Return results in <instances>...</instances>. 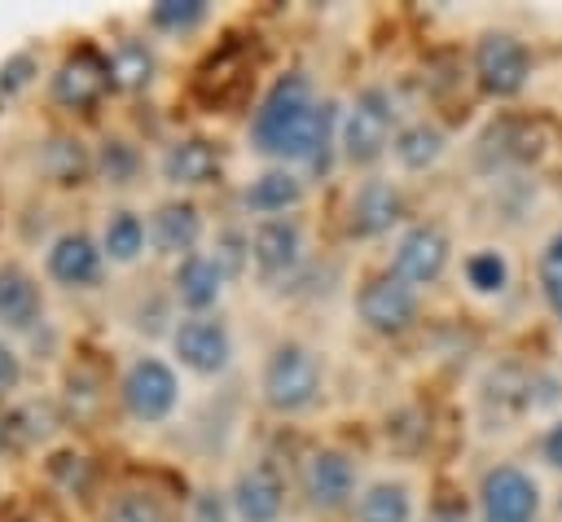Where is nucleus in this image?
<instances>
[{"mask_svg": "<svg viewBox=\"0 0 562 522\" xmlns=\"http://www.w3.org/2000/svg\"><path fill=\"white\" fill-rule=\"evenodd\" d=\"M40 320H44V290H40V281L22 263L4 259L0 263V329L4 333H26Z\"/></svg>", "mask_w": 562, "mask_h": 522, "instance_id": "2eb2a0df", "label": "nucleus"}, {"mask_svg": "<svg viewBox=\"0 0 562 522\" xmlns=\"http://www.w3.org/2000/svg\"><path fill=\"white\" fill-rule=\"evenodd\" d=\"M356 518H360V522H408V518H413L408 487H404V483H373V487L360 496Z\"/></svg>", "mask_w": 562, "mask_h": 522, "instance_id": "b1692460", "label": "nucleus"}, {"mask_svg": "<svg viewBox=\"0 0 562 522\" xmlns=\"http://www.w3.org/2000/svg\"><path fill=\"white\" fill-rule=\"evenodd\" d=\"M448 232L439 224H413L400 241H395V276H404L408 285H430L443 276L448 268Z\"/></svg>", "mask_w": 562, "mask_h": 522, "instance_id": "9b49d317", "label": "nucleus"}, {"mask_svg": "<svg viewBox=\"0 0 562 522\" xmlns=\"http://www.w3.org/2000/svg\"><path fill=\"white\" fill-rule=\"evenodd\" d=\"M44 167H48V175H53V180L70 184V180H79V175L92 167V154H88L79 140L61 136V140H53V145H48V158H44Z\"/></svg>", "mask_w": 562, "mask_h": 522, "instance_id": "cd10ccee", "label": "nucleus"}, {"mask_svg": "<svg viewBox=\"0 0 562 522\" xmlns=\"http://www.w3.org/2000/svg\"><path fill=\"white\" fill-rule=\"evenodd\" d=\"M224 272H237L246 259H250V237H241V232H220V241H215V254H211Z\"/></svg>", "mask_w": 562, "mask_h": 522, "instance_id": "2f4dec72", "label": "nucleus"}, {"mask_svg": "<svg viewBox=\"0 0 562 522\" xmlns=\"http://www.w3.org/2000/svg\"><path fill=\"white\" fill-rule=\"evenodd\" d=\"M228 504H233L237 522H277L285 509V483H281L277 465L259 461V465L241 469L228 491Z\"/></svg>", "mask_w": 562, "mask_h": 522, "instance_id": "f8f14e48", "label": "nucleus"}, {"mask_svg": "<svg viewBox=\"0 0 562 522\" xmlns=\"http://www.w3.org/2000/svg\"><path fill=\"white\" fill-rule=\"evenodd\" d=\"M400 211H404V197L391 180H364L347 206V228L356 237H378L400 219Z\"/></svg>", "mask_w": 562, "mask_h": 522, "instance_id": "f3484780", "label": "nucleus"}, {"mask_svg": "<svg viewBox=\"0 0 562 522\" xmlns=\"http://www.w3.org/2000/svg\"><path fill=\"white\" fill-rule=\"evenodd\" d=\"M105 61H110V83L123 88V92L149 88V83H154V70H158L154 48H149L145 39H119V44L105 53Z\"/></svg>", "mask_w": 562, "mask_h": 522, "instance_id": "4be33fe9", "label": "nucleus"}, {"mask_svg": "<svg viewBox=\"0 0 562 522\" xmlns=\"http://www.w3.org/2000/svg\"><path fill=\"white\" fill-rule=\"evenodd\" d=\"M18 382H22V360H18V351L0 338V395H4V390H13Z\"/></svg>", "mask_w": 562, "mask_h": 522, "instance_id": "72a5a7b5", "label": "nucleus"}, {"mask_svg": "<svg viewBox=\"0 0 562 522\" xmlns=\"http://www.w3.org/2000/svg\"><path fill=\"white\" fill-rule=\"evenodd\" d=\"M92 167H97V175L105 180V184H132V175H136V167H140V154L127 145V140H101V149L92 154Z\"/></svg>", "mask_w": 562, "mask_h": 522, "instance_id": "a878e982", "label": "nucleus"}, {"mask_svg": "<svg viewBox=\"0 0 562 522\" xmlns=\"http://www.w3.org/2000/svg\"><path fill=\"white\" fill-rule=\"evenodd\" d=\"M342 114L334 101H316L312 79L303 70H285L263 92L250 118V145L268 158H299L312 171L329 167V145Z\"/></svg>", "mask_w": 562, "mask_h": 522, "instance_id": "f257e3e1", "label": "nucleus"}, {"mask_svg": "<svg viewBox=\"0 0 562 522\" xmlns=\"http://www.w3.org/2000/svg\"><path fill=\"white\" fill-rule=\"evenodd\" d=\"M259 390H263V404L272 412H303L316 404L321 395V364L307 347L299 342H281L272 347V355L263 360V373H259Z\"/></svg>", "mask_w": 562, "mask_h": 522, "instance_id": "7ed1b4c3", "label": "nucleus"}, {"mask_svg": "<svg viewBox=\"0 0 562 522\" xmlns=\"http://www.w3.org/2000/svg\"><path fill=\"white\" fill-rule=\"evenodd\" d=\"M158 175L171 189H198L220 175V149L206 136H180L158 154Z\"/></svg>", "mask_w": 562, "mask_h": 522, "instance_id": "dca6fc26", "label": "nucleus"}, {"mask_svg": "<svg viewBox=\"0 0 562 522\" xmlns=\"http://www.w3.org/2000/svg\"><path fill=\"white\" fill-rule=\"evenodd\" d=\"M540 285H544V298L553 303V311L562 316V232L544 246V259H540Z\"/></svg>", "mask_w": 562, "mask_h": 522, "instance_id": "7c9ffc66", "label": "nucleus"}, {"mask_svg": "<svg viewBox=\"0 0 562 522\" xmlns=\"http://www.w3.org/2000/svg\"><path fill=\"white\" fill-rule=\"evenodd\" d=\"M303 259V228L290 215L259 219L250 232V263L259 276H285Z\"/></svg>", "mask_w": 562, "mask_h": 522, "instance_id": "4468645a", "label": "nucleus"}, {"mask_svg": "<svg viewBox=\"0 0 562 522\" xmlns=\"http://www.w3.org/2000/svg\"><path fill=\"white\" fill-rule=\"evenodd\" d=\"M101 522H171L162 500L149 496V491H119L110 504H105V518Z\"/></svg>", "mask_w": 562, "mask_h": 522, "instance_id": "bb28decb", "label": "nucleus"}, {"mask_svg": "<svg viewBox=\"0 0 562 522\" xmlns=\"http://www.w3.org/2000/svg\"><path fill=\"white\" fill-rule=\"evenodd\" d=\"M119 404L136 425H162L180 408V377L162 355L127 360L119 377Z\"/></svg>", "mask_w": 562, "mask_h": 522, "instance_id": "f03ea898", "label": "nucleus"}, {"mask_svg": "<svg viewBox=\"0 0 562 522\" xmlns=\"http://www.w3.org/2000/svg\"><path fill=\"white\" fill-rule=\"evenodd\" d=\"M171 355L198 377H220L233 360L228 325L215 316H180L171 329Z\"/></svg>", "mask_w": 562, "mask_h": 522, "instance_id": "39448f33", "label": "nucleus"}, {"mask_svg": "<svg viewBox=\"0 0 562 522\" xmlns=\"http://www.w3.org/2000/svg\"><path fill=\"white\" fill-rule=\"evenodd\" d=\"M40 75V61H35V53H13V57H4L0 61V97H13V92H22L31 79Z\"/></svg>", "mask_w": 562, "mask_h": 522, "instance_id": "c756f323", "label": "nucleus"}, {"mask_svg": "<svg viewBox=\"0 0 562 522\" xmlns=\"http://www.w3.org/2000/svg\"><path fill=\"white\" fill-rule=\"evenodd\" d=\"M544 461H549L553 469H562V421L549 425V434H544Z\"/></svg>", "mask_w": 562, "mask_h": 522, "instance_id": "f704fd0d", "label": "nucleus"}, {"mask_svg": "<svg viewBox=\"0 0 562 522\" xmlns=\"http://www.w3.org/2000/svg\"><path fill=\"white\" fill-rule=\"evenodd\" d=\"M198 237H202V211L193 202H162L149 215V246L158 254L189 259L193 246H198Z\"/></svg>", "mask_w": 562, "mask_h": 522, "instance_id": "a211bd4d", "label": "nucleus"}, {"mask_svg": "<svg viewBox=\"0 0 562 522\" xmlns=\"http://www.w3.org/2000/svg\"><path fill=\"white\" fill-rule=\"evenodd\" d=\"M465 276H470V285H474L479 294H501L505 281H509V268H505V259H501L496 250H479V254H470Z\"/></svg>", "mask_w": 562, "mask_h": 522, "instance_id": "c85d7f7f", "label": "nucleus"}, {"mask_svg": "<svg viewBox=\"0 0 562 522\" xmlns=\"http://www.w3.org/2000/svg\"><path fill=\"white\" fill-rule=\"evenodd\" d=\"M224 268L211 259V254H189V259H180L176 263V272H171V290H176V298L189 307V316H206V307H215L220 303V294H224Z\"/></svg>", "mask_w": 562, "mask_h": 522, "instance_id": "6ab92c4d", "label": "nucleus"}, {"mask_svg": "<svg viewBox=\"0 0 562 522\" xmlns=\"http://www.w3.org/2000/svg\"><path fill=\"white\" fill-rule=\"evenodd\" d=\"M110 83V61L97 53V48H75L61 57V66L53 70L48 79V97L61 105V110H88L105 97Z\"/></svg>", "mask_w": 562, "mask_h": 522, "instance_id": "6e6552de", "label": "nucleus"}, {"mask_svg": "<svg viewBox=\"0 0 562 522\" xmlns=\"http://www.w3.org/2000/svg\"><path fill=\"white\" fill-rule=\"evenodd\" d=\"M479 500H483V522H536V509H540L536 483L514 465L487 469Z\"/></svg>", "mask_w": 562, "mask_h": 522, "instance_id": "9d476101", "label": "nucleus"}, {"mask_svg": "<svg viewBox=\"0 0 562 522\" xmlns=\"http://www.w3.org/2000/svg\"><path fill=\"white\" fill-rule=\"evenodd\" d=\"M189 518H193V522H228V518H233V504H228L220 491H198Z\"/></svg>", "mask_w": 562, "mask_h": 522, "instance_id": "473e14b6", "label": "nucleus"}, {"mask_svg": "<svg viewBox=\"0 0 562 522\" xmlns=\"http://www.w3.org/2000/svg\"><path fill=\"white\" fill-rule=\"evenodd\" d=\"M206 0H158L149 9V26L154 31H167V35H189L206 22Z\"/></svg>", "mask_w": 562, "mask_h": 522, "instance_id": "393cba45", "label": "nucleus"}, {"mask_svg": "<svg viewBox=\"0 0 562 522\" xmlns=\"http://www.w3.org/2000/svg\"><path fill=\"white\" fill-rule=\"evenodd\" d=\"M391 149H395L400 167H408V171H426V167L443 154V132H439L435 123H408V127L395 132Z\"/></svg>", "mask_w": 562, "mask_h": 522, "instance_id": "5701e85b", "label": "nucleus"}, {"mask_svg": "<svg viewBox=\"0 0 562 522\" xmlns=\"http://www.w3.org/2000/svg\"><path fill=\"white\" fill-rule=\"evenodd\" d=\"M338 145H342V158L356 162V167L373 162L391 145V97L382 88L356 92V101L342 110Z\"/></svg>", "mask_w": 562, "mask_h": 522, "instance_id": "20e7f679", "label": "nucleus"}, {"mask_svg": "<svg viewBox=\"0 0 562 522\" xmlns=\"http://www.w3.org/2000/svg\"><path fill=\"white\" fill-rule=\"evenodd\" d=\"M474 75L492 97H514V92H522V83L531 75V57L514 35L487 31L474 44Z\"/></svg>", "mask_w": 562, "mask_h": 522, "instance_id": "1a4fd4ad", "label": "nucleus"}, {"mask_svg": "<svg viewBox=\"0 0 562 522\" xmlns=\"http://www.w3.org/2000/svg\"><path fill=\"white\" fill-rule=\"evenodd\" d=\"M356 491V465L338 447H316L303 461V496L316 509H342Z\"/></svg>", "mask_w": 562, "mask_h": 522, "instance_id": "ddd939ff", "label": "nucleus"}, {"mask_svg": "<svg viewBox=\"0 0 562 522\" xmlns=\"http://www.w3.org/2000/svg\"><path fill=\"white\" fill-rule=\"evenodd\" d=\"M356 311L378 333H404L417 320V290L395 272L369 276L360 285V294H356Z\"/></svg>", "mask_w": 562, "mask_h": 522, "instance_id": "0eeeda50", "label": "nucleus"}, {"mask_svg": "<svg viewBox=\"0 0 562 522\" xmlns=\"http://www.w3.org/2000/svg\"><path fill=\"white\" fill-rule=\"evenodd\" d=\"M101 272H105V254L92 232H79V228L57 232L44 250V276L61 290H92Z\"/></svg>", "mask_w": 562, "mask_h": 522, "instance_id": "423d86ee", "label": "nucleus"}, {"mask_svg": "<svg viewBox=\"0 0 562 522\" xmlns=\"http://www.w3.org/2000/svg\"><path fill=\"white\" fill-rule=\"evenodd\" d=\"M97 246H101L105 263H114V268H132V263L145 254V246H149V224H145L136 211L114 206V211L101 215Z\"/></svg>", "mask_w": 562, "mask_h": 522, "instance_id": "aec40b11", "label": "nucleus"}, {"mask_svg": "<svg viewBox=\"0 0 562 522\" xmlns=\"http://www.w3.org/2000/svg\"><path fill=\"white\" fill-rule=\"evenodd\" d=\"M430 522H465V509H448V504H443V509H435Z\"/></svg>", "mask_w": 562, "mask_h": 522, "instance_id": "c9c22d12", "label": "nucleus"}, {"mask_svg": "<svg viewBox=\"0 0 562 522\" xmlns=\"http://www.w3.org/2000/svg\"><path fill=\"white\" fill-rule=\"evenodd\" d=\"M241 202H246L250 211L277 219V215H285L290 206L303 202V180H299L294 171H285V167H272V171H263V175H255V180L246 184Z\"/></svg>", "mask_w": 562, "mask_h": 522, "instance_id": "412c9836", "label": "nucleus"}]
</instances>
